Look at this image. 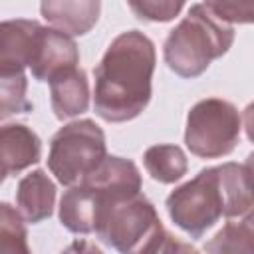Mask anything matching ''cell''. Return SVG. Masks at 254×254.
<instances>
[{"instance_id": "1", "label": "cell", "mask_w": 254, "mask_h": 254, "mask_svg": "<svg viewBox=\"0 0 254 254\" xmlns=\"http://www.w3.org/2000/svg\"><path fill=\"white\" fill-rule=\"evenodd\" d=\"M153 71V42L137 30L119 34L95 67V113L109 123L135 119L151 99Z\"/></svg>"}, {"instance_id": "2", "label": "cell", "mask_w": 254, "mask_h": 254, "mask_svg": "<svg viewBox=\"0 0 254 254\" xmlns=\"http://www.w3.org/2000/svg\"><path fill=\"white\" fill-rule=\"evenodd\" d=\"M252 204L250 163H224L202 169L192 181L167 196L171 218L194 238H200L220 216H250Z\"/></svg>"}, {"instance_id": "3", "label": "cell", "mask_w": 254, "mask_h": 254, "mask_svg": "<svg viewBox=\"0 0 254 254\" xmlns=\"http://www.w3.org/2000/svg\"><path fill=\"white\" fill-rule=\"evenodd\" d=\"M137 192H141V175L135 163L105 157L93 173L62 196L60 220L71 232H93L99 214L107 206Z\"/></svg>"}, {"instance_id": "4", "label": "cell", "mask_w": 254, "mask_h": 254, "mask_svg": "<svg viewBox=\"0 0 254 254\" xmlns=\"http://www.w3.org/2000/svg\"><path fill=\"white\" fill-rule=\"evenodd\" d=\"M234 40L230 24L218 20L206 4H194L171 30L165 42V62L181 77L200 75L212 60L228 52Z\"/></svg>"}, {"instance_id": "5", "label": "cell", "mask_w": 254, "mask_h": 254, "mask_svg": "<svg viewBox=\"0 0 254 254\" xmlns=\"http://www.w3.org/2000/svg\"><path fill=\"white\" fill-rule=\"evenodd\" d=\"M93 232L119 254H155L167 236L155 206L141 192L107 206Z\"/></svg>"}, {"instance_id": "6", "label": "cell", "mask_w": 254, "mask_h": 254, "mask_svg": "<svg viewBox=\"0 0 254 254\" xmlns=\"http://www.w3.org/2000/svg\"><path fill=\"white\" fill-rule=\"evenodd\" d=\"M105 159V135L91 119L64 125L52 139L48 167L62 185L73 187Z\"/></svg>"}, {"instance_id": "7", "label": "cell", "mask_w": 254, "mask_h": 254, "mask_svg": "<svg viewBox=\"0 0 254 254\" xmlns=\"http://www.w3.org/2000/svg\"><path fill=\"white\" fill-rule=\"evenodd\" d=\"M240 129L242 119L238 109L224 99L208 97L189 111L185 143L196 157L216 159L236 147Z\"/></svg>"}, {"instance_id": "8", "label": "cell", "mask_w": 254, "mask_h": 254, "mask_svg": "<svg viewBox=\"0 0 254 254\" xmlns=\"http://www.w3.org/2000/svg\"><path fill=\"white\" fill-rule=\"evenodd\" d=\"M79 54L73 40L54 28H42L36 34L34 52L30 60L32 75L40 81H50L58 73L77 67Z\"/></svg>"}, {"instance_id": "9", "label": "cell", "mask_w": 254, "mask_h": 254, "mask_svg": "<svg viewBox=\"0 0 254 254\" xmlns=\"http://www.w3.org/2000/svg\"><path fill=\"white\" fill-rule=\"evenodd\" d=\"M40 24L34 20H8L0 24V73H24L30 65Z\"/></svg>"}, {"instance_id": "10", "label": "cell", "mask_w": 254, "mask_h": 254, "mask_svg": "<svg viewBox=\"0 0 254 254\" xmlns=\"http://www.w3.org/2000/svg\"><path fill=\"white\" fill-rule=\"evenodd\" d=\"M42 155L40 137L22 123L0 127V167L6 175L20 173L38 163Z\"/></svg>"}, {"instance_id": "11", "label": "cell", "mask_w": 254, "mask_h": 254, "mask_svg": "<svg viewBox=\"0 0 254 254\" xmlns=\"http://www.w3.org/2000/svg\"><path fill=\"white\" fill-rule=\"evenodd\" d=\"M52 109L58 119H67L83 113L89 103V85L83 69L71 67L50 79Z\"/></svg>"}, {"instance_id": "12", "label": "cell", "mask_w": 254, "mask_h": 254, "mask_svg": "<svg viewBox=\"0 0 254 254\" xmlns=\"http://www.w3.org/2000/svg\"><path fill=\"white\" fill-rule=\"evenodd\" d=\"M56 187L44 171H34L26 175L16 190V204L20 216L26 222H40L48 218L54 210Z\"/></svg>"}, {"instance_id": "13", "label": "cell", "mask_w": 254, "mask_h": 254, "mask_svg": "<svg viewBox=\"0 0 254 254\" xmlns=\"http://www.w3.org/2000/svg\"><path fill=\"white\" fill-rule=\"evenodd\" d=\"M99 2H44L40 6L44 18L65 36L85 34L99 16Z\"/></svg>"}, {"instance_id": "14", "label": "cell", "mask_w": 254, "mask_h": 254, "mask_svg": "<svg viewBox=\"0 0 254 254\" xmlns=\"http://www.w3.org/2000/svg\"><path fill=\"white\" fill-rule=\"evenodd\" d=\"M204 252L206 254H252L254 252L252 216L226 222L204 244Z\"/></svg>"}, {"instance_id": "15", "label": "cell", "mask_w": 254, "mask_h": 254, "mask_svg": "<svg viewBox=\"0 0 254 254\" xmlns=\"http://www.w3.org/2000/svg\"><path fill=\"white\" fill-rule=\"evenodd\" d=\"M147 173L159 183H175L187 173V157L177 145H155L143 155Z\"/></svg>"}, {"instance_id": "16", "label": "cell", "mask_w": 254, "mask_h": 254, "mask_svg": "<svg viewBox=\"0 0 254 254\" xmlns=\"http://www.w3.org/2000/svg\"><path fill=\"white\" fill-rule=\"evenodd\" d=\"M0 254H32L24 220L8 202H0Z\"/></svg>"}, {"instance_id": "17", "label": "cell", "mask_w": 254, "mask_h": 254, "mask_svg": "<svg viewBox=\"0 0 254 254\" xmlns=\"http://www.w3.org/2000/svg\"><path fill=\"white\" fill-rule=\"evenodd\" d=\"M26 89L28 79L24 73H0V119L30 109Z\"/></svg>"}, {"instance_id": "18", "label": "cell", "mask_w": 254, "mask_h": 254, "mask_svg": "<svg viewBox=\"0 0 254 254\" xmlns=\"http://www.w3.org/2000/svg\"><path fill=\"white\" fill-rule=\"evenodd\" d=\"M129 6L141 20L167 22V20L175 18L181 12L183 2H151V0H143V2H129Z\"/></svg>"}, {"instance_id": "19", "label": "cell", "mask_w": 254, "mask_h": 254, "mask_svg": "<svg viewBox=\"0 0 254 254\" xmlns=\"http://www.w3.org/2000/svg\"><path fill=\"white\" fill-rule=\"evenodd\" d=\"M208 6V10L222 22L232 24V22H250L252 20V12H254V4L246 2V4H236V2H204Z\"/></svg>"}, {"instance_id": "20", "label": "cell", "mask_w": 254, "mask_h": 254, "mask_svg": "<svg viewBox=\"0 0 254 254\" xmlns=\"http://www.w3.org/2000/svg\"><path fill=\"white\" fill-rule=\"evenodd\" d=\"M155 254H200V252L196 248H192L190 244H187V242H183V240L167 234L165 240H163V244L157 248Z\"/></svg>"}, {"instance_id": "21", "label": "cell", "mask_w": 254, "mask_h": 254, "mask_svg": "<svg viewBox=\"0 0 254 254\" xmlns=\"http://www.w3.org/2000/svg\"><path fill=\"white\" fill-rule=\"evenodd\" d=\"M62 254H103L95 244L87 242V240H75L71 242Z\"/></svg>"}, {"instance_id": "22", "label": "cell", "mask_w": 254, "mask_h": 254, "mask_svg": "<svg viewBox=\"0 0 254 254\" xmlns=\"http://www.w3.org/2000/svg\"><path fill=\"white\" fill-rule=\"evenodd\" d=\"M4 179H6V173H4V169H2V167H0V185H2V183H4Z\"/></svg>"}]
</instances>
